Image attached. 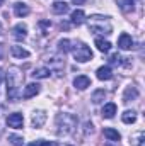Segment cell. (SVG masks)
Masks as SVG:
<instances>
[{"label":"cell","mask_w":145,"mask_h":146,"mask_svg":"<svg viewBox=\"0 0 145 146\" xmlns=\"http://www.w3.org/2000/svg\"><path fill=\"white\" fill-rule=\"evenodd\" d=\"M9 141L14 146H24V138L22 136H17V134H10L9 136Z\"/></svg>","instance_id":"484cf974"},{"label":"cell","mask_w":145,"mask_h":146,"mask_svg":"<svg viewBox=\"0 0 145 146\" xmlns=\"http://www.w3.org/2000/svg\"><path fill=\"white\" fill-rule=\"evenodd\" d=\"M70 21H72L73 26H82V24L85 22V14H84V10H80V9L73 10L72 15H70Z\"/></svg>","instance_id":"5bb4252c"},{"label":"cell","mask_w":145,"mask_h":146,"mask_svg":"<svg viewBox=\"0 0 145 146\" xmlns=\"http://www.w3.org/2000/svg\"><path fill=\"white\" fill-rule=\"evenodd\" d=\"M108 97V92L106 90H96L94 94H92V97H91V100H92V104H101V102H104V99Z\"/></svg>","instance_id":"d6986e66"},{"label":"cell","mask_w":145,"mask_h":146,"mask_svg":"<svg viewBox=\"0 0 145 146\" xmlns=\"http://www.w3.org/2000/svg\"><path fill=\"white\" fill-rule=\"evenodd\" d=\"M39 90H41V85H38V83H29V85H26V87H24L22 97H24V99L36 97L38 94H39Z\"/></svg>","instance_id":"8fae6325"},{"label":"cell","mask_w":145,"mask_h":146,"mask_svg":"<svg viewBox=\"0 0 145 146\" xmlns=\"http://www.w3.org/2000/svg\"><path fill=\"white\" fill-rule=\"evenodd\" d=\"M51 9H53L55 14H67V12H68V5H67L65 2H55Z\"/></svg>","instance_id":"d4e9b609"},{"label":"cell","mask_w":145,"mask_h":146,"mask_svg":"<svg viewBox=\"0 0 145 146\" xmlns=\"http://www.w3.org/2000/svg\"><path fill=\"white\" fill-rule=\"evenodd\" d=\"M58 51L63 53V54H65V53H70V51H72V42H70L68 39H60V41H58Z\"/></svg>","instance_id":"603a6c76"},{"label":"cell","mask_w":145,"mask_h":146,"mask_svg":"<svg viewBox=\"0 0 145 146\" xmlns=\"http://www.w3.org/2000/svg\"><path fill=\"white\" fill-rule=\"evenodd\" d=\"M89 29L94 34H111L113 26L109 22V17L104 15H92L89 19Z\"/></svg>","instance_id":"3957f363"},{"label":"cell","mask_w":145,"mask_h":146,"mask_svg":"<svg viewBox=\"0 0 145 146\" xmlns=\"http://www.w3.org/2000/svg\"><path fill=\"white\" fill-rule=\"evenodd\" d=\"M46 122V112L44 110H34L31 115V124L34 129H41Z\"/></svg>","instance_id":"8992f818"},{"label":"cell","mask_w":145,"mask_h":146,"mask_svg":"<svg viewBox=\"0 0 145 146\" xmlns=\"http://www.w3.org/2000/svg\"><path fill=\"white\" fill-rule=\"evenodd\" d=\"M10 53H12V56H14V58H19V60H22V58H28V56H29V51H28V49H24L22 46H12V48H10Z\"/></svg>","instance_id":"e0dca14e"},{"label":"cell","mask_w":145,"mask_h":146,"mask_svg":"<svg viewBox=\"0 0 145 146\" xmlns=\"http://www.w3.org/2000/svg\"><path fill=\"white\" fill-rule=\"evenodd\" d=\"M29 12H31L29 5H26V3H22V2H17V3L14 5V14H15L17 17H26V15H29Z\"/></svg>","instance_id":"4fadbf2b"},{"label":"cell","mask_w":145,"mask_h":146,"mask_svg":"<svg viewBox=\"0 0 145 146\" xmlns=\"http://www.w3.org/2000/svg\"><path fill=\"white\" fill-rule=\"evenodd\" d=\"M46 61H48V70H50V72L55 73L56 76H62L63 68H65V60H63V56H60V54H51Z\"/></svg>","instance_id":"5b68a950"},{"label":"cell","mask_w":145,"mask_h":146,"mask_svg":"<svg viewBox=\"0 0 145 146\" xmlns=\"http://www.w3.org/2000/svg\"><path fill=\"white\" fill-rule=\"evenodd\" d=\"M94 42H96V48H97L101 53H108L109 49H111V42H109V41H104V39H101V37H97Z\"/></svg>","instance_id":"7402d4cb"},{"label":"cell","mask_w":145,"mask_h":146,"mask_svg":"<svg viewBox=\"0 0 145 146\" xmlns=\"http://www.w3.org/2000/svg\"><path fill=\"white\" fill-rule=\"evenodd\" d=\"M133 143H135V146H145V134L144 133H138L137 134V139Z\"/></svg>","instance_id":"83f0119b"},{"label":"cell","mask_w":145,"mask_h":146,"mask_svg":"<svg viewBox=\"0 0 145 146\" xmlns=\"http://www.w3.org/2000/svg\"><path fill=\"white\" fill-rule=\"evenodd\" d=\"M84 2H85V0H73V3H75V5H82Z\"/></svg>","instance_id":"1f68e13d"},{"label":"cell","mask_w":145,"mask_h":146,"mask_svg":"<svg viewBox=\"0 0 145 146\" xmlns=\"http://www.w3.org/2000/svg\"><path fill=\"white\" fill-rule=\"evenodd\" d=\"M89 133H91V134L94 133V126H92L91 122H85V134H89Z\"/></svg>","instance_id":"f546056e"},{"label":"cell","mask_w":145,"mask_h":146,"mask_svg":"<svg viewBox=\"0 0 145 146\" xmlns=\"http://www.w3.org/2000/svg\"><path fill=\"white\" fill-rule=\"evenodd\" d=\"M103 134H104V138H108L109 141H113V143H116V141L121 139V134H119L116 129H113V127H106V129L103 131Z\"/></svg>","instance_id":"ac0fdd59"},{"label":"cell","mask_w":145,"mask_h":146,"mask_svg":"<svg viewBox=\"0 0 145 146\" xmlns=\"http://www.w3.org/2000/svg\"><path fill=\"white\" fill-rule=\"evenodd\" d=\"M51 75V72L46 68V66H41V68H36L34 72H33V78H36V80H43V78H48Z\"/></svg>","instance_id":"ffe728a7"},{"label":"cell","mask_w":145,"mask_h":146,"mask_svg":"<svg viewBox=\"0 0 145 146\" xmlns=\"http://www.w3.org/2000/svg\"><path fill=\"white\" fill-rule=\"evenodd\" d=\"M103 117L104 119H113L114 117V114H116V104H113V102H108V104H104V107H103Z\"/></svg>","instance_id":"2e32d148"},{"label":"cell","mask_w":145,"mask_h":146,"mask_svg":"<svg viewBox=\"0 0 145 146\" xmlns=\"http://www.w3.org/2000/svg\"><path fill=\"white\" fill-rule=\"evenodd\" d=\"M118 48L119 49H123V51H128V49H132L133 48V39L130 34H126V33H123L121 36L118 37Z\"/></svg>","instance_id":"9c48e42d"},{"label":"cell","mask_w":145,"mask_h":146,"mask_svg":"<svg viewBox=\"0 0 145 146\" xmlns=\"http://www.w3.org/2000/svg\"><path fill=\"white\" fill-rule=\"evenodd\" d=\"M55 126L60 136H68L77 127V117L75 114H70V112H60L55 117Z\"/></svg>","instance_id":"7a4b0ae2"},{"label":"cell","mask_w":145,"mask_h":146,"mask_svg":"<svg viewBox=\"0 0 145 146\" xmlns=\"http://www.w3.org/2000/svg\"><path fill=\"white\" fill-rule=\"evenodd\" d=\"M31 146H58V143H55V141H39V143H34Z\"/></svg>","instance_id":"f1b7e54d"},{"label":"cell","mask_w":145,"mask_h":146,"mask_svg":"<svg viewBox=\"0 0 145 146\" xmlns=\"http://www.w3.org/2000/svg\"><path fill=\"white\" fill-rule=\"evenodd\" d=\"M22 80H24V75L21 72V68H17V66L9 68V72H7V99L10 102H15L22 95Z\"/></svg>","instance_id":"6da1fadb"},{"label":"cell","mask_w":145,"mask_h":146,"mask_svg":"<svg viewBox=\"0 0 145 146\" xmlns=\"http://www.w3.org/2000/svg\"><path fill=\"white\" fill-rule=\"evenodd\" d=\"M96 75H97L99 80L106 82V80H111V78H113V70H111L109 66H101V68H97Z\"/></svg>","instance_id":"9a60e30c"},{"label":"cell","mask_w":145,"mask_h":146,"mask_svg":"<svg viewBox=\"0 0 145 146\" xmlns=\"http://www.w3.org/2000/svg\"><path fill=\"white\" fill-rule=\"evenodd\" d=\"M22 124H24V117H22V114H19V112L9 114V117H7V126H9V127L21 129V127H22Z\"/></svg>","instance_id":"52a82bcc"},{"label":"cell","mask_w":145,"mask_h":146,"mask_svg":"<svg viewBox=\"0 0 145 146\" xmlns=\"http://www.w3.org/2000/svg\"><path fill=\"white\" fill-rule=\"evenodd\" d=\"M121 121H123L125 124H133V122L137 121V112H135V110H125L123 115H121Z\"/></svg>","instance_id":"44dd1931"},{"label":"cell","mask_w":145,"mask_h":146,"mask_svg":"<svg viewBox=\"0 0 145 146\" xmlns=\"http://www.w3.org/2000/svg\"><path fill=\"white\" fill-rule=\"evenodd\" d=\"M72 53H73L75 61H79V63H85V61L92 60V51H91V48L85 46L82 41H77L75 46H72Z\"/></svg>","instance_id":"277c9868"},{"label":"cell","mask_w":145,"mask_h":146,"mask_svg":"<svg viewBox=\"0 0 145 146\" xmlns=\"http://www.w3.org/2000/svg\"><path fill=\"white\" fill-rule=\"evenodd\" d=\"M12 36L15 41H24L26 37H28V26L26 24H15L14 27H12Z\"/></svg>","instance_id":"ba28073f"},{"label":"cell","mask_w":145,"mask_h":146,"mask_svg":"<svg viewBox=\"0 0 145 146\" xmlns=\"http://www.w3.org/2000/svg\"><path fill=\"white\" fill-rule=\"evenodd\" d=\"M3 34V26H2V22H0V36Z\"/></svg>","instance_id":"836d02e7"},{"label":"cell","mask_w":145,"mask_h":146,"mask_svg":"<svg viewBox=\"0 0 145 146\" xmlns=\"http://www.w3.org/2000/svg\"><path fill=\"white\" fill-rule=\"evenodd\" d=\"M123 60H125V58H121V56L116 53V54H113V56L109 58V63H111V65H123Z\"/></svg>","instance_id":"4316f807"},{"label":"cell","mask_w":145,"mask_h":146,"mask_svg":"<svg viewBox=\"0 0 145 146\" xmlns=\"http://www.w3.org/2000/svg\"><path fill=\"white\" fill-rule=\"evenodd\" d=\"M3 76H5V73H3L2 68H0V83H2V80H3Z\"/></svg>","instance_id":"d6a6232c"},{"label":"cell","mask_w":145,"mask_h":146,"mask_svg":"<svg viewBox=\"0 0 145 146\" xmlns=\"http://www.w3.org/2000/svg\"><path fill=\"white\" fill-rule=\"evenodd\" d=\"M73 87H75L77 90H85L87 87H91V78L85 76V75H79V76H75V80H73Z\"/></svg>","instance_id":"30bf717a"},{"label":"cell","mask_w":145,"mask_h":146,"mask_svg":"<svg viewBox=\"0 0 145 146\" xmlns=\"http://www.w3.org/2000/svg\"><path fill=\"white\" fill-rule=\"evenodd\" d=\"M137 97H138V90H137V87L130 85V87H126V88H125V92H123V102H125V104H128V102L135 100Z\"/></svg>","instance_id":"7c38bea8"},{"label":"cell","mask_w":145,"mask_h":146,"mask_svg":"<svg viewBox=\"0 0 145 146\" xmlns=\"http://www.w3.org/2000/svg\"><path fill=\"white\" fill-rule=\"evenodd\" d=\"M2 5H3V0H0V7H2Z\"/></svg>","instance_id":"e575fe53"},{"label":"cell","mask_w":145,"mask_h":146,"mask_svg":"<svg viewBox=\"0 0 145 146\" xmlns=\"http://www.w3.org/2000/svg\"><path fill=\"white\" fill-rule=\"evenodd\" d=\"M3 54H5V44H2V42H0V60L3 58Z\"/></svg>","instance_id":"4dcf8cb0"},{"label":"cell","mask_w":145,"mask_h":146,"mask_svg":"<svg viewBox=\"0 0 145 146\" xmlns=\"http://www.w3.org/2000/svg\"><path fill=\"white\" fill-rule=\"evenodd\" d=\"M135 2H137V0H118V5H119V9H121L123 12H130V10H133Z\"/></svg>","instance_id":"cb8c5ba5"}]
</instances>
